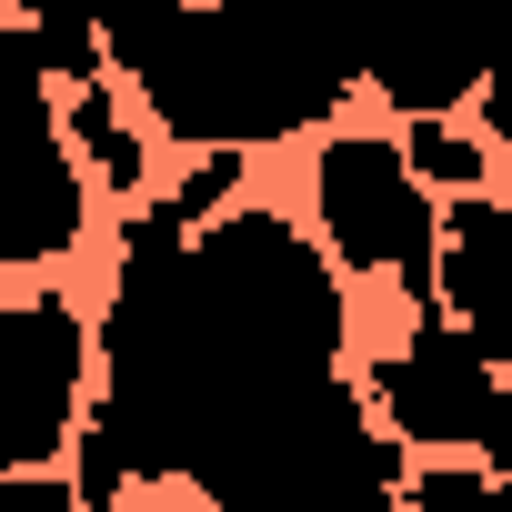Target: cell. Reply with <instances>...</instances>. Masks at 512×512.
I'll use <instances>...</instances> for the list:
<instances>
[{
	"label": "cell",
	"instance_id": "1",
	"mask_svg": "<svg viewBox=\"0 0 512 512\" xmlns=\"http://www.w3.org/2000/svg\"><path fill=\"white\" fill-rule=\"evenodd\" d=\"M352 292L322 262V241L272 211L231 201L201 231L141 191L111 312L91 322V412H81V512H111L131 482H191L282 402L342 382Z\"/></svg>",
	"mask_w": 512,
	"mask_h": 512
},
{
	"label": "cell",
	"instance_id": "2",
	"mask_svg": "<svg viewBox=\"0 0 512 512\" xmlns=\"http://www.w3.org/2000/svg\"><path fill=\"white\" fill-rule=\"evenodd\" d=\"M362 0H91L101 71L181 151H272L332 131L362 91Z\"/></svg>",
	"mask_w": 512,
	"mask_h": 512
},
{
	"label": "cell",
	"instance_id": "3",
	"mask_svg": "<svg viewBox=\"0 0 512 512\" xmlns=\"http://www.w3.org/2000/svg\"><path fill=\"white\" fill-rule=\"evenodd\" d=\"M392 482H402V452L362 412L352 372L282 402L272 422H251L231 452H211L191 472V492L211 512H372V502H392Z\"/></svg>",
	"mask_w": 512,
	"mask_h": 512
},
{
	"label": "cell",
	"instance_id": "4",
	"mask_svg": "<svg viewBox=\"0 0 512 512\" xmlns=\"http://www.w3.org/2000/svg\"><path fill=\"white\" fill-rule=\"evenodd\" d=\"M322 262L342 282H392L412 312L432 302V241H442V201L402 171L392 131H322L312 151V221Z\"/></svg>",
	"mask_w": 512,
	"mask_h": 512
},
{
	"label": "cell",
	"instance_id": "5",
	"mask_svg": "<svg viewBox=\"0 0 512 512\" xmlns=\"http://www.w3.org/2000/svg\"><path fill=\"white\" fill-rule=\"evenodd\" d=\"M362 412L382 422L392 452H422V462H492V472H512V382H502V362L472 352L442 312H412V332L372 362Z\"/></svg>",
	"mask_w": 512,
	"mask_h": 512
},
{
	"label": "cell",
	"instance_id": "6",
	"mask_svg": "<svg viewBox=\"0 0 512 512\" xmlns=\"http://www.w3.org/2000/svg\"><path fill=\"white\" fill-rule=\"evenodd\" d=\"M91 231V191L61 151V91L21 21H0V282L71 262Z\"/></svg>",
	"mask_w": 512,
	"mask_h": 512
},
{
	"label": "cell",
	"instance_id": "7",
	"mask_svg": "<svg viewBox=\"0 0 512 512\" xmlns=\"http://www.w3.org/2000/svg\"><path fill=\"white\" fill-rule=\"evenodd\" d=\"M352 51L392 121H462L502 51V0H362Z\"/></svg>",
	"mask_w": 512,
	"mask_h": 512
},
{
	"label": "cell",
	"instance_id": "8",
	"mask_svg": "<svg viewBox=\"0 0 512 512\" xmlns=\"http://www.w3.org/2000/svg\"><path fill=\"white\" fill-rule=\"evenodd\" d=\"M91 412V312L71 292L0 302V472H61Z\"/></svg>",
	"mask_w": 512,
	"mask_h": 512
},
{
	"label": "cell",
	"instance_id": "9",
	"mask_svg": "<svg viewBox=\"0 0 512 512\" xmlns=\"http://www.w3.org/2000/svg\"><path fill=\"white\" fill-rule=\"evenodd\" d=\"M472 352L512 362V211L502 191H462L442 201V241H432V302Z\"/></svg>",
	"mask_w": 512,
	"mask_h": 512
},
{
	"label": "cell",
	"instance_id": "10",
	"mask_svg": "<svg viewBox=\"0 0 512 512\" xmlns=\"http://www.w3.org/2000/svg\"><path fill=\"white\" fill-rule=\"evenodd\" d=\"M61 151H71L81 191H111V201H141V191H151V141H141V111H131V101H111V81L61 91Z\"/></svg>",
	"mask_w": 512,
	"mask_h": 512
},
{
	"label": "cell",
	"instance_id": "11",
	"mask_svg": "<svg viewBox=\"0 0 512 512\" xmlns=\"http://www.w3.org/2000/svg\"><path fill=\"white\" fill-rule=\"evenodd\" d=\"M402 171L432 191V201H462V191H492V141L472 121H402Z\"/></svg>",
	"mask_w": 512,
	"mask_h": 512
},
{
	"label": "cell",
	"instance_id": "12",
	"mask_svg": "<svg viewBox=\"0 0 512 512\" xmlns=\"http://www.w3.org/2000/svg\"><path fill=\"white\" fill-rule=\"evenodd\" d=\"M392 512H512V472H492V462H402Z\"/></svg>",
	"mask_w": 512,
	"mask_h": 512
},
{
	"label": "cell",
	"instance_id": "13",
	"mask_svg": "<svg viewBox=\"0 0 512 512\" xmlns=\"http://www.w3.org/2000/svg\"><path fill=\"white\" fill-rule=\"evenodd\" d=\"M0 512H81V492L61 472H0Z\"/></svg>",
	"mask_w": 512,
	"mask_h": 512
},
{
	"label": "cell",
	"instance_id": "14",
	"mask_svg": "<svg viewBox=\"0 0 512 512\" xmlns=\"http://www.w3.org/2000/svg\"><path fill=\"white\" fill-rule=\"evenodd\" d=\"M372 512H392V502H372Z\"/></svg>",
	"mask_w": 512,
	"mask_h": 512
}]
</instances>
